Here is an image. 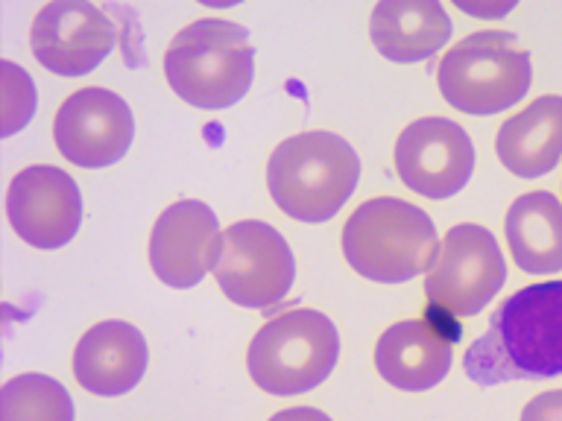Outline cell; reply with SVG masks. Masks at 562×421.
<instances>
[{
	"label": "cell",
	"mask_w": 562,
	"mask_h": 421,
	"mask_svg": "<svg viewBox=\"0 0 562 421\" xmlns=\"http://www.w3.org/2000/svg\"><path fill=\"white\" fill-rule=\"evenodd\" d=\"M214 278L235 305L267 310L288 296L296 261L281 231L261 219H240L223 231Z\"/></svg>",
	"instance_id": "ba28073f"
},
{
	"label": "cell",
	"mask_w": 562,
	"mask_h": 421,
	"mask_svg": "<svg viewBox=\"0 0 562 421\" xmlns=\"http://www.w3.org/2000/svg\"><path fill=\"white\" fill-rule=\"evenodd\" d=\"M360 179V158L331 132H302L281 140L267 164L272 202L299 223H325L349 202Z\"/></svg>",
	"instance_id": "7a4b0ae2"
},
{
	"label": "cell",
	"mask_w": 562,
	"mask_h": 421,
	"mask_svg": "<svg viewBox=\"0 0 562 421\" xmlns=\"http://www.w3.org/2000/svg\"><path fill=\"white\" fill-rule=\"evenodd\" d=\"M507 281V263L490 228L460 223L448 228L437 263L425 275L428 310L451 319L481 314Z\"/></svg>",
	"instance_id": "52a82bcc"
},
{
	"label": "cell",
	"mask_w": 562,
	"mask_h": 421,
	"mask_svg": "<svg viewBox=\"0 0 562 421\" xmlns=\"http://www.w3.org/2000/svg\"><path fill=\"white\" fill-rule=\"evenodd\" d=\"M7 217L15 235L35 249H61L82 226L79 184L61 167H26L9 182Z\"/></svg>",
	"instance_id": "30bf717a"
},
{
	"label": "cell",
	"mask_w": 562,
	"mask_h": 421,
	"mask_svg": "<svg viewBox=\"0 0 562 421\" xmlns=\"http://www.w3.org/2000/svg\"><path fill=\"white\" fill-rule=\"evenodd\" d=\"M0 82H3V96H0V129L3 138L15 135L33 121L35 114V82L33 77L21 70L15 61H3L0 65Z\"/></svg>",
	"instance_id": "ffe728a7"
},
{
	"label": "cell",
	"mask_w": 562,
	"mask_h": 421,
	"mask_svg": "<svg viewBox=\"0 0 562 421\" xmlns=\"http://www.w3.org/2000/svg\"><path fill=\"white\" fill-rule=\"evenodd\" d=\"M147 340L130 322L109 319L82 333L74 351V377L82 389L103 398L132 392L147 372Z\"/></svg>",
	"instance_id": "9a60e30c"
},
{
	"label": "cell",
	"mask_w": 562,
	"mask_h": 421,
	"mask_svg": "<svg viewBox=\"0 0 562 421\" xmlns=\"http://www.w3.org/2000/svg\"><path fill=\"white\" fill-rule=\"evenodd\" d=\"M463 368L481 386L562 375V281L521 287L498 305Z\"/></svg>",
	"instance_id": "6da1fadb"
},
{
	"label": "cell",
	"mask_w": 562,
	"mask_h": 421,
	"mask_svg": "<svg viewBox=\"0 0 562 421\" xmlns=\"http://www.w3.org/2000/svg\"><path fill=\"white\" fill-rule=\"evenodd\" d=\"M369 35L390 61H425L451 38V18L437 0H381L372 9Z\"/></svg>",
	"instance_id": "2e32d148"
},
{
	"label": "cell",
	"mask_w": 562,
	"mask_h": 421,
	"mask_svg": "<svg viewBox=\"0 0 562 421\" xmlns=\"http://www.w3.org/2000/svg\"><path fill=\"white\" fill-rule=\"evenodd\" d=\"M501 164L521 179L551 173L562 158V96L544 94L498 129Z\"/></svg>",
	"instance_id": "e0dca14e"
},
{
	"label": "cell",
	"mask_w": 562,
	"mask_h": 421,
	"mask_svg": "<svg viewBox=\"0 0 562 421\" xmlns=\"http://www.w3.org/2000/svg\"><path fill=\"white\" fill-rule=\"evenodd\" d=\"M223 231L214 210L200 200L173 202L149 235V263L167 287H196L217 263Z\"/></svg>",
	"instance_id": "5bb4252c"
},
{
	"label": "cell",
	"mask_w": 562,
	"mask_h": 421,
	"mask_svg": "<svg viewBox=\"0 0 562 421\" xmlns=\"http://www.w3.org/2000/svg\"><path fill=\"white\" fill-rule=\"evenodd\" d=\"M165 77L176 94L196 109L235 105L255 77L249 33L223 18L193 21L167 47Z\"/></svg>",
	"instance_id": "277c9868"
},
{
	"label": "cell",
	"mask_w": 562,
	"mask_h": 421,
	"mask_svg": "<svg viewBox=\"0 0 562 421\" xmlns=\"http://www.w3.org/2000/svg\"><path fill=\"white\" fill-rule=\"evenodd\" d=\"M460 337V322L437 310L390 325L375 345L378 375L404 392H425L448 375Z\"/></svg>",
	"instance_id": "4fadbf2b"
},
{
	"label": "cell",
	"mask_w": 562,
	"mask_h": 421,
	"mask_svg": "<svg viewBox=\"0 0 562 421\" xmlns=\"http://www.w3.org/2000/svg\"><path fill=\"white\" fill-rule=\"evenodd\" d=\"M507 243L518 270L553 275L562 270V205L548 191L518 196L507 210Z\"/></svg>",
	"instance_id": "ac0fdd59"
},
{
	"label": "cell",
	"mask_w": 562,
	"mask_h": 421,
	"mask_svg": "<svg viewBox=\"0 0 562 421\" xmlns=\"http://www.w3.org/2000/svg\"><path fill=\"white\" fill-rule=\"evenodd\" d=\"M135 135V121L126 100L109 88H79L59 105L53 121L56 147L70 164L112 167L117 164Z\"/></svg>",
	"instance_id": "8fae6325"
},
{
	"label": "cell",
	"mask_w": 562,
	"mask_h": 421,
	"mask_svg": "<svg viewBox=\"0 0 562 421\" xmlns=\"http://www.w3.org/2000/svg\"><path fill=\"white\" fill-rule=\"evenodd\" d=\"M530 53L513 33L481 30L448 47L437 65L439 94L457 112L490 117L507 112L530 91Z\"/></svg>",
	"instance_id": "5b68a950"
},
{
	"label": "cell",
	"mask_w": 562,
	"mask_h": 421,
	"mask_svg": "<svg viewBox=\"0 0 562 421\" xmlns=\"http://www.w3.org/2000/svg\"><path fill=\"white\" fill-rule=\"evenodd\" d=\"M521 421H562V389L536 395L521 410Z\"/></svg>",
	"instance_id": "44dd1931"
},
{
	"label": "cell",
	"mask_w": 562,
	"mask_h": 421,
	"mask_svg": "<svg viewBox=\"0 0 562 421\" xmlns=\"http://www.w3.org/2000/svg\"><path fill=\"white\" fill-rule=\"evenodd\" d=\"M340 357L337 325L319 310L296 307L255 333L246 354L249 375L263 392L302 395L328 380Z\"/></svg>",
	"instance_id": "8992f818"
},
{
	"label": "cell",
	"mask_w": 562,
	"mask_h": 421,
	"mask_svg": "<svg viewBox=\"0 0 562 421\" xmlns=\"http://www.w3.org/2000/svg\"><path fill=\"white\" fill-rule=\"evenodd\" d=\"M270 421H331V416H325L323 410H314V407H290V410L276 412Z\"/></svg>",
	"instance_id": "7402d4cb"
},
{
	"label": "cell",
	"mask_w": 562,
	"mask_h": 421,
	"mask_svg": "<svg viewBox=\"0 0 562 421\" xmlns=\"http://www.w3.org/2000/svg\"><path fill=\"white\" fill-rule=\"evenodd\" d=\"M114 24L86 0H53L30 30L33 56L59 77H86L114 50Z\"/></svg>",
	"instance_id": "7c38bea8"
},
{
	"label": "cell",
	"mask_w": 562,
	"mask_h": 421,
	"mask_svg": "<svg viewBox=\"0 0 562 421\" xmlns=\"http://www.w3.org/2000/svg\"><path fill=\"white\" fill-rule=\"evenodd\" d=\"M342 254L355 272L378 284H402L430 272L439 254L434 219L413 202L378 196L342 226Z\"/></svg>",
	"instance_id": "3957f363"
},
{
	"label": "cell",
	"mask_w": 562,
	"mask_h": 421,
	"mask_svg": "<svg viewBox=\"0 0 562 421\" xmlns=\"http://www.w3.org/2000/svg\"><path fill=\"white\" fill-rule=\"evenodd\" d=\"M395 173L411 191L428 200H448L474 173V147L460 123L422 117L395 140Z\"/></svg>",
	"instance_id": "9c48e42d"
},
{
	"label": "cell",
	"mask_w": 562,
	"mask_h": 421,
	"mask_svg": "<svg viewBox=\"0 0 562 421\" xmlns=\"http://www.w3.org/2000/svg\"><path fill=\"white\" fill-rule=\"evenodd\" d=\"M0 421H77L74 398L50 375L26 372L3 384Z\"/></svg>",
	"instance_id": "d6986e66"
}]
</instances>
